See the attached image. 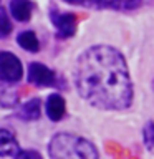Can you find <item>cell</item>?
<instances>
[{"label":"cell","mask_w":154,"mask_h":159,"mask_svg":"<svg viewBox=\"0 0 154 159\" xmlns=\"http://www.w3.org/2000/svg\"><path fill=\"white\" fill-rule=\"evenodd\" d=\"M76 89L84 101L99 109H126L133 101V83L126 60L116 48L98 45L78 58Z\"/></svg>","instance_id":"6da1fadb"},{"label":"cell","mask_w":154,"mask_h":159,"mask_svg":"<svg viewBox=\"0 0 154 159\" xmlns=\"http://www.w3.org/2000/svg\"><path fill=\"white\" fill-rule=\"evenodd\" d=\"M48 154L50 159H99L93 143L70 133L53 136L48 144Z\"/></svg>","instance_id":"7a4b0ae2"},{"label":"cell","mask_w":154,"mask_h":159,"mask_svg":"<svg viewBox=\"0 0 154 159\" xmlns=\"http://www.w3.org/2000/svg\"><path fill=\"white\" fill-rule=\"evenodd\" d=\"M23 68L20 60L10 52H0V80L5 83H17L22 80Z\"/></svg>","instance_id":"3957f363"},{"label":"cell","mask_w":154,"mask_h":159,"mask_svg":"<svg viewBox=\"0 0 154 159\" xmlns=\"http://www.w3.org/2000/svg\"><path fill=\"white\" fill-rule=\"evenodd\" d=\"M28 81L37 86H55L57 84V75L53 70L45 66L42 63H30L28 65Z\"/></svg>","instance_id":"277c9868"},{"label":"cell","mask_w":154,"mask_h":159,"mask_svg":"<svg viewBox=\"0 0 154 159\" xmlns=\"http://www.w3.org/2000/svg\"><path fill=\"white\" fill-rule=\"evenodd\" d=\"M52 22L57 28V35L60 38H70L76 30V17L73 13H58L52 12Z\"/></svg>","instance_id":"5b68a950"},{"label":"cell","mask_w":154,"mask_h":159,"mask_svg":"<svg viewBox=\"0 0 154 159\" xmlns=\"http://www.w3.org/2000/svg\"><path fill=\"white\" fill-rule=\"evenodd\" d=\"M20 152L18 141L10 129L0 128V157H15Z\"/></svg>","instance_id":"8992f818"},{"label":"cell","mask_w":154,"mask_h":159,"mask_svg":"<svg viewBox=\"0 0 154 159\" xmlns=\"http://www.w3.org/2000/svg\"><path fill=\"white\" fill-rule=\"evenodd\" d=\"M45 108H47V116L52 119V121H60V119L65 116L66 104H65V99L60 96V94H50Z\"/></svg>","instance_id":"52a82bcc"},{"label":"cell","mask_w":154,"mask_h":159,"mask_svg":"<svg viewBox=\"0 0 154 159\" xmlns=\"http://www.w3.org/2000/svg\"><path fill=\"white\" fill-rule=\"evenodd\" d=\"M18 118L23 119V121H35V119L40 118L42 114V101L38 98H33L27 101L22 108L18 109Z\"/></svg>","instance_id":"ba28073f"},{"label":"cell","mask_w":154,"mask_h":159,"mask_svg":"<svg viewBox=\"0 0 154 159\" xmlns=\"http://www.w3.org/2000/svg\"><path fill=\"white\" fill-rule=\"evenodd\" d=\"M10 12L18 22H27L32 17V3H30V0H12Z\"/></svg>","instance_id":"9c48e42d"},{"label":"cell","mask_w":154,"mask_h":159,"mask_svg":"<svg viewBox=\"0 0 154 159\" xmlns=\"http://www.w3.org/2000/svg\"><path fill=\"white\" fill-rule=\"evenodd\" d=\"M17 43L22 47L23 50H27V52H38L40 50V42L37 38V35H35L33 32H30V30H27V32H22L17 37Z\"/></svg>","instance_id":"30bf717a"},{"label":"cell","mask_w":154,"mask_h":159,"mask_svg":"<svg viewBox=\"0 0 154 159\" xmlns=\"http://www.w3.org/2000/svg\"><path fill=\"white\" fill-rule=\"evenodd\" d=\"M143 5V0H109L106 2V7L118 10V12H124V10H136Z\"/></svg>","instance_id":"8fae6325"},{"label":"cell","mask_w":154,"mask_h":159,"mask_svg":"<svg viewBox=\"0 0 154 159\" xmlns=\"http://www.w3.org/2000/svg\"><path fill=\"white\" fill-rule=\"evenodd\" d=\"M143 138H144V144H146L147 151L154 152V121H147L144 124Z\"/></svg>","instance_id":"7c38bea8"},{"label":"cell","mask_w":154,"mask_h":159,"mask_svg":"<svg viewBox=\"0 0 154 159\" xmlns=\"http://www.w3.org/2000/svg\"><path fill=\"white\" fill-rule=\"evenodd\" d=\"M73 5H84V7H106V0H65Z\"/></svg>","instance_id":"4fadbf2b"},{"label":"cell","mask_w":154,"mask_h":159,"mask_svg":"<svg viewBox=\"0 0 154 159\" xmlns=\"http://www.w3.org/2000/svg\"><path fill=\"white\" fill-rule=\"evenodd\" d=\"M10 32H12V23L3 13H0V38L8 37Z\"/></svg>","instance_id":"5bb4252c"},{"label":"cell","mask_w":154,"mask_h":159,"mask_svg":"<svg viewBox=\"0 0 154 159\" xmlns=\"http://www.w3.org/2000/svg\"><path fill=\"white\" fill-rule=\"evenodd\" d=\"M15 159H42V156L37 151H20Z\"/></svg>","instance_id":"9a60e30c"}]
</instances>
